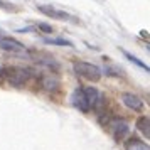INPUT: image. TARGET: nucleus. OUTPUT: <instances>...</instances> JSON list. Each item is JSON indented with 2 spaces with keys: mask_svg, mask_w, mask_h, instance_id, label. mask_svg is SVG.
<instances>
[{
  "mask_svg": "<svg viewBox=\"0 0 150 150\" xmlns=\"http://www.w3.org/2000/svg\"><path fill=\"white\" fill-rule=\"evenodd\" d=\"M30 71L27 68H17V66H10V68L4 69V79L12 83L14 86H22L30 79Z\"/></svg>",
  "mask_w": 150,
  "mask_h": 150,
  "instance_id": "nucleus-1",
  "label": "nucleus"
},
{
  "mask_svg": "<svg viewBox=\"0 0 150 150\" xmlns=\"http://www.w3.org/2000/svg\"><path fill=\"white\" fill-rule=\"evenodd\" d=\"M74 73L78 76H81L88 81H98L101 78V69L91 64V62H84V61H79V62H74Z\"/></svg>",
  "mask_w": 150,
  "mask_h": 150,
  "instance_id": "nucleus-2",
  "label": "nucleus"
},
{
  "mask_svg": "<svg viewBox=\"0 0 150 150\" xmlns=\"http://www.w3.org/2000/svg\"><path fill=\"white\" fill-rule=\"evenodd\" d=\"M71 103L73 106H76V110H79L83 113H86L89 110H93L91 103H89V96L86 88H78L73 91V96H71Z\"/></svg>",
  "mask_w": 150,
  "mask_h": 150,
  "instance_id": "nucleus-3",
  "label": "nucleus"
},
{
  "mask_svg": "<svg viewBox=\"0 0 150 150\" xmlns=\"http://www.w3.org/2000/svg\"><path fill=\"white\" fill-rule=\"evenodd\" d=\"M0 51L8 54H22L25 52V46L12 37H0Z\"/></svg>",
  "mask_w": 150,
  "mask_h": 150,
  "instance_id": "nucleus-4",
  "label": "nucleus"
},
{
  "mask_svg": "<svg viewBox=\"0 0 150 150\" xmlns=\"http://www.w3.org/2000/svg\"><path fill=\"white\" fill-rule=\"evenodd\" d=\"M39 10H41L44 15H49L52 19H57V21H66V22H76L74 17H71L68 12H62V10H57L52 5H39Z\"/></svg>",
  "mask_w": 150,
  "mask_h": 150,
  "instance_id": "nucleus-5",
  "label": "nucleus"
},
{
  "mask_svg": "<svg viewBox=\"0 0 150 150\" xmlns=\"http://www.w3.org/2000/svg\"><path fill=\"white\" fill-rule=\"evenodd\" d=\"M123 103H125L127 108L135 110V111H140L143 108V101L140 100V96L133 95V93H125L123 95Z\"/></svg>",
  "mask_w": 150,
  "mask_h": 150,
  "instance_id": "nucleus-6",
  "label": "nucleus"
},
{
  "mask_svg": "<svg viewBox=\"0 0 150 150\" xmlns=\"http://www.w3.org/2000/svg\"><path fill=\"white\" fill-rule=\"evenodd\" d=\"M111 123H113V133H115L116 140H122L123 137H127V133H128V123L125 122L123 118H116Z\"/></svg>",
  "mask_w": 150,
  "mask_h": 150,
  "instance_id": "nucleus-7",
  "label": "nucleus"
},
{
  "mask_svg": "<svg viewBox=\"0 0 150 150\" xmlns=\"http://www.w3.org/2000/svg\"><path fill=\"white\" fill-rule=\"evenodd\" d=\"M127 150H150L149 145L138 138H130L127 142Z\"/></svg>",
  "mask_w": 150,
  "mask_h": 150,
  "instance_id": "nucleus-8",
  "label": "nucleus"
},
{
  "mask_svg": "<svg viewBox=\"0 0 150 150\" xmlns=\"http://www.w3.org/2000/svg\"><path fill=\"white\" fill-rule=\"evenodd\" d=\"M137 128L143 133V137H150V125H149V116H142L137 122Z\"/></svg>",
  "mask_w": 150,
  "mask_h": 150,
  "instance_id": "nucleus-9",
  "label": "nucleus"
},
{
  "mask_svg": "<svg viewBox=\"0 0 150 150\" xmlns=\"http://www.w3.org/2000/svg\"><path fill=\"white\" fill-rule=\"evenodd\" d=\"M46 42L47 44H56V46H71V42L68 41H64V39H46Z\"/></svg>",
  "mask_w": 150,
  "mask_h": 150,
  "instance_id": "nucleus-10",
  "label": "nucleus"
},
{
  "mask_svg": "<svg viewBox=\"0 0 150 150\" xmlns=\"http://www.w3.org/2000/svg\"><path fill=\"white\" fill-rule=\"evenodd\" d=\"M127 57H128L130 61H133V62H135V64H138V66H142L143 69H149V68H147V66H145V64H143V62H140V61H138V59H137L135 56H132V54H128V52H127Z\"/></svg>",
  "mask_w": 150,
  "mask_h": 150,
  "instance_id": "nucleus-11",
  "label": "nucleus"
},
{
  "mask_svg": "<svg viewBox=\"0 0 150 150\" xmlns=\"http://www.w3.org/2000/svg\"><path fill=\"white\" fill-rule=\"evenodd\" d=\"M39 27H41L42 32H49V34L52 32V27H51V25H46V24H39Z\"/></svg>",
  "mask_w": 150,
  "mask_h": 150,
  "instance_id": "nucleus-12",
  "label": "nucleus"
},
{
  "mask_svg": "<svg viewBox=\"0 0 150 150\" xmlns=\"http://www.w3.org/2000/svg\"><path fill=\"white\" fill-rule=\"evenodd\" d=\"M2 79H4V69L0 68V81H2Z\"/></svg>",
  "mask_w": 150,
  "mask_h": 150,
  "instance_id": "nucleus-13",
  "label": "nucleus"
}]
</instances>
